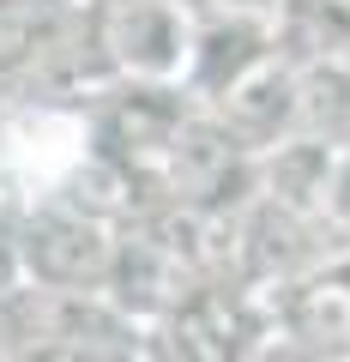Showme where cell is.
Instances as JSON below:
<instances>
[{
  "label": "cell",
  "instance_id": "cell-9",
  "mask_svg": "<svg viewBox=\"0 0 350 362\" xmlns=\"http://www.w3.org/2000/svg\"><path fill=\"white\" fill-rule=\"evenodd\" d=\"M0 362H13V356H6V344H0Z\"/></svg>",
  "mask_w": 350,
  "mask_h": 362
},
{
  "label": "cell",
  "instance_id": "cell-7",
  "mask_svg": "<svg viewBox=\"0 0 350 362\" xmlns=\"http://www.w3.org/2000/svg\"><path fill=\"white\" fill-rule=\"evenodd\" d=\"M254 362H338V356H320V350H308V344H296V338H284V332H278V338H272L266 350H259Z\"/></svg>",
  "mask_w": 350,
  "mask_h": 362
},
{
  "label": "cell",
  "instance_id": "cell-1",
  "mask_svg": "<svg viewBox=\"0 0 350 362\" xmlns=\"http://www.w3.org/2000/svg\"><path fill=\"white\" fill-rule=\"evenodd\" d=\"M278 338V308L242 278H199L145 326V362H254Z\"/></svg>",
  "mask_w": 350,
  "mask_h": 362
},
{
  "label": "cell",
  "instance_id": "cell-6",
  "mask_svg": "<svg viewBox=\"0 0 350 362\" xmlns=\"http://www.w3.org/2000/svg\"><path fill=\"white\" fill-rule=\"evenodd\" d=\"M206 115L259 163V157H272L278 145L296 139V127H302V78H296L290 61H272L266 73H254L242 90H230Z\"/></svg>",
  "mask_w": 350,
  "mask_h": 362
},
{
  "label": "cell",
  "instance_id": "cell-2",
  "mask_svg": "<svg viewBox=\"0 0 350 362\" xmlns=\"http://www.w3.org/2000/svg\"><path fill=\"white\" fill-rule=\"evenodd\" d=\"M121 247V218L78 206L66 194L18 199V272L25 284L66 290V296H103Z\"/></svg>",
  "mask_w": 350,
  "mask_h": 362
},
{
  "label": "cell",
  "instance_id": "cell-3",
  "mask_svg": "<svg viewBox=\"0 0 350 362\" xmlns=\"http://www.w3.org/2000/svg\"><path fill=\"white\" fill-rule=\"evenodd\" d=\"M91 25L109 78L182 85L187 54H194V6L187 0H91Z\"/></svg>",
  "mask_w": 350,
  "mask_h": 362
},
{
  "label": "cell",
  "instance_id": "cell-5",
  "mask_svg": "<svg viewBox=\"0 0 350 362\" xmlns=\"http://www.w3.org/2000/svg\"><path fill=\"white\" fill-rule=\"evenodd\" d=\"M272 308L284 338L350 362V242H338L320 266H308L284 290H272Z\"/></svg>",
  "mask_w": 350,
  "mask_h": 362
},
{
  "label": "cell",
  "instance_id": "cell-4",
  "mask_svg": "<svg viewBox=\"0 0 350 362\" xmlns=\"http://www.w3.org/2000/svg\"><path fill=\"white\" fill-rule=\"evenodd\" d=\"M272 61H284L272 13H194V54H187L182 90L199 109H218Z\"/></svg>",
  "mask_w": 350,
  "mask_h": 362
},
{
  "label": "cell",
  "instance_id": "cell-8",
  "mask_svg": "<svg viewBox=\"0 0 350 362\" xmlns=\"http://www.w3.org/2000/svg\"><path fill=\"white\" fill-rule=\"evenodd\" d=\"M194 13H272L278 18V0H187Z\"/></svg>",
  "mask_w": 350,
  "mask_h": 362
}]
</instances>
